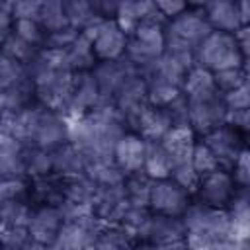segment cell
<instances>
[{
  "label": "cell",
  "instance_id": "1",
  "mask_svg": "<svg viewBox=\"0 0 250 250\" xmlns=\"http://www.w3.org/2000/svg\"><path fill=\"white\" fill-rule=\"evenodd\" d=\"M68 121V143H72L90 162L113 160V146L127 133L121 115L113 105H98L86 115L66 119Z\"/></svg>",
  "mask_w": 250,
  "mask_h": 250
},
{
  "label": "cell",
  "instance_id": "2",
  "mask_svg": "<svg viewBox=\"0 0 250 250\" xmlns=\"http://www.w3.org/2000/svg\"><path fill=\"white\" fill-rule=\"evenodd\" d=\"M25 72L33 86L35 102L64 115L74 78V72L66 62V53L57 49H39L25 66Z\"/></svg>",
  "mask_w": 250,
  "mask_h": 250
},
{
  "label": "cell",
  "instance_id": "3",
  "mask_svg": "<svg viewBox=\"0 0 250 250\" xmlns=\"http://www.w3.org/2000/svg\"><path fill=\"white\" fill-rule=\"evenodd\" d=\"M182 96L188 105V125L197 139L225 125L227 119L225 98L217 90L211 72L199 66H191L189 72L186 74Z\"/></svg>",
  "mask_w": 250,
  "mask_h": 250
},
{
  "label": "cell",
  "instance_id": "4",
  "mask_svg": "<svg viewBox=\"0 0 250 250\" xmlns=\"http://www.w3.org/2000/svg\"><path fill=\"white\" fill-rule=\"evenodd\" d=\"M182 221L186 227L184 242L188 250H215L223 244L234 242L227 209H213L191 199Z\"/></svg>",
  "mask_w": 250,
  "mask_h": 250
},
{
  "label": "cell",
  "instance_id": "5",
  "mask_svg": "<svg viewBox=\"0 0 250 250\" xmlns=\"http://www.w3.org/2000/svg\"><path fill=\"white\" fill-rule=\"evenodd\" d=\"M164 31V51L195 57V51L211 33V27L203 16L201 4H189L180 16L168 20L162 25Z\"/></svg>",
  "mask_w": 250,
  "mask_h": 250
},
{
  "label": "cell",
  "instance_id": "6",
  "mask_svg": "<svg viewBox=\"0 0 250 250\" xmlns=\"http://www.w3.org/2000/svg\"><path fill=\"white\" fill-rule=\"evenodd\" d=\"M193 66L213 74L227 68H248V59L242 55L234 33L211 31L195 51Z\"/></svg>",
  "mask_w": 250,
  "mask_h": 250
},
{
  "label": "cell",
  "instance_id": "7",
  "mask_svg": "<svg viewBox=\"0 0 250 250\" xmlns=\"http://www.w3.org/2000/svg\"><path fill=\"white\" fill-rule=\"evenodd\" d=\"M160 21H145L127 35L125 59L143 74L164 53V31Z\"/></svg>",
  "mask_w": 250,
  "mask_h": 250
},
{
  "label": "cell",
  "instance_id": "8",
  "mask_svg": "<svg viewBox=\"0 0 250 250\" xmlns=\"http://www.w3.org/2000/svg\"><path fill=\"white\" fill-rule=\"evenodd\" d=\"M88 35L92 43V51L98 62L102 61H117L125 57L127 33L117 25L115 20H102L90 29L82 31Z\"/></svg>",
  "mask_w": 250,
  "mask_h": 250
},
{
  "label": "cell",
  "instance_id": "9",
  "mask_svg": "<svg viewBox=\"0 0 250 250\" xmlns=\"http://www.w3.org/2000/svg\"><path fill=\"white\" fill-rule=\"evenodd\" d=\"M236 186L230 178V172L227 170H215L209 174L199 176V182L195 186V191L191 195L193 201L213 207V209H229L236 195Z\"/></svg>",
  "mask_w": 250,
  "mask_h": 250
},
{
  "label": "cell",
  "instance_id": "10",
  "mask_svg": "<svg viewBox=\"0 0 250 250\" xmlns=\"http://www.w3.org/2000/svg\"><path fill=\"white\" fill-rule=\"evenodd\" d=\"M191 203V193L176 184L172 178L152 180L150 195H148V209L156 215L166 217H182Z\"/></svg>",
  "mask_w": 250,
  "mask_h": 250
},
{
  "label": "cell",
  "instance_id": "11",
  "mask_svg": "<svg viewBox=\"0 0 250 250\" xmlns=\"http://www.w3.org/2000/svg\"><path fill=\"white\" fill-rule=\"evenodd\" d=\"M199 139L213 152V156L219 162V168L227 170V172L234 166V162L238 160L240 152L244 148H248L246 146V135L236 131V129H232V127H229V125H221V127L213 129L211 133H207V135H203Z\"/></svg>",
  "mask_w": 250,
  "mask_h": 250
},
{
  "label": "cell",
  "instance_id": "12",
  "mask_svg": "<svg viewBox=\"0 0 250 250\" xmlns=\"http://www.w3.org/2000/svg\"><path fill=\"white\" fill-rule=\"evenodd\" d=\"M104 225L96 217L66 221L57 238L49 244V250H94L96 238Z\"/></svg>",
  "mask_w": 250,
  "mask_h": 250
},
{
  "label": "cell",
  "instance_id": "13",
  "mask_svg": "<svg viewBox=\"0 0 250 250\" xmlns=\"http://www.w3.org/2000/svg\"><path fill=\"white\" fill-rule=\"evenodd\" d=\"M92 74L98 82L100 94H102V102L111 105L115 94L123 88V84L133 78L135 74H139V70L123 57L117 61H102L96 62V66L92 68Z\"/></svg>",
  "mask_w": 250,
  "mask_h": 250
},
{
  "label": "cell",
  "instance_id": "14",
  "mask_svg": "<svg viewBox=\"0 0 250 250\" xmlns=\"http://www.w3.org/2000/svg\"><path fill=\"white\" fill-rule=\"evenodd\" d=\"M98 105H104V102H102V94H100V88H98V82L92 70L76 72L72 78V90H70V98L64 109V117L74 119V117L86 115Z\"/></svg>",
  "mask_w": 250,
  "mask_h": 250
},
{
  "label": "cell",
  "instance_id": "15",
  "mask_svg": "<svg viewBox=\"0 0 250 250\" xmlns=\"http://www.w3.org/2000/svg\"><path fill=\"white\" fill-rule=\"evenodd\" d=\"M184 238H186V227L182 217H166L156 213H150V217L137 234V240L150 242L156 246L178 244L184 242Z\"/></svg>",
  "mask_w": 250,
  "mask_h": 250
},
{
  "label": "cell",
  "instance_id": "16",
  "mask_svg": "<svg viewBox=\"0 0 250 250\" xmlns=\"http://www.w3.org/2000/svg\"><path fill=\"white\" fill-rule=\"evenodd\" d=\"M62 225H64V219H62V213L59 207L39 205V207H33L29 221L25 225V230L33 240L49 246L57 238Z\"/></svg>",
  "mask_w": 250,
  "mask_h": 250
},
{
  "label": "cell",
  "instance_id": "17",
  "mask_svg": "<svg viewBox=\"0 0 250 250\" xmlns=\"http://www.w3.org/2000/svg\"><path fill=\"white\" fill-rule=\"evenodd\" d=\"M35 104L33 86L27 76L0 84V117H14Z\"/></svg>",
  "mask_w": 250,
  "mask_h": 250
},
{
  "label": "cell",
  "instance_id": "18",
  "mask_svg": "<svg viewBox=\"0 0 250 250\" xmlns=\"http://www.w3.org/2000/svg\"><path fill=\"white\" fill-rule=\"evenodd\" d=\"M203 16L211 27V31H221V33H236L240 27H244L238 2L232 0H215L201 4Z\"/></svg>",
  "mask_w": 250,
  "mask_h": 250
},
{
  "label": "cell",
  "instance_id": "19",
  "mask_svg": "<svg viewBox=\"0 0 250 250\" xmlns=\"http://www.w3.org/2000/svg\"><path fill=\"white\" fill-rule=\"evenodd\" d=\"M145 162V141L133 133L127 131L121 135V139L113 146V164L123 172V176L143 170Z\"/></svg>",
  "mask_w": 250,
  "mask_h": 250
},
{
  "label": "cell",
  "instance_id": "20",
  "mask_svg": "<svg viewBox=\"0 0 250 250\" xmlns=\"http://www.w3.org/2000/svg\"><path fill=\"white\" fill-rule=\"evenodd\" d=\"M27 195L33 207H39V205L59 207L64 197V176L51 172L39 178H29Z\"/></svg>",
  "mask_w": 250,
  "mask_h": 250
},
{
  "label": "cell",
  "instance_id": "21",
  "mask_svg": "<svg viewBox=\"0 0 250 250\" xmlns=\"http://www.w3.org/2000/svg\"><path fill=\"white\" fill-rule=\"evenodd\" d=\"M160 141L172 158V164H174L172 170L182 168V166H191V152H193V145L197 137L188 125L172 127Z\"/></svg>",
  "mask_w": 250,
  "mask_h": 250
},
{
  "label": "cell",
  "instance_id": "22",
  "mask_svg": "<svg viewBox=\"0 0 250 250\" xmlns=\"http://www.w3.org/2000/svg\"><path fill=\"white\" fill-rule=\"evenodd\" d=\"M115 21L127 35L137 25H141L145 21H160V23H164V20L158 14L154 2H119L117 14H115Z\"/></svg>",
  "mask_w": 250,
  "mask_h": 250
},
{
  "label": "cell",
  "instance_id": "23",
  "mask_svg": "<svg viewBox=\"0 0 250 250\" xmlns=\"http://www.w3.org/2000/svg\"><path fill=\"white\" fill-rule=\"evenodd\" d=\"M170 129H172V125H170L164 109L150 105V104H146L143 107V111L139 113V117L133 125V133H137L143 141H160Z\"/></svg>",
  "mask_w": 250,
  "mask_h": 250
},
{
  "label": "cell",
  "instance_id": "24",
  "mask_svg": "<svg viewBox=\"0 0 250 250\" xmlns=\"http://www.w3.org/2000/svg\"><path fill=\"white\" fill-rule=\"evenodd\" d=\"M172 158L166 152L162 141H145V162L143 172L150 180H164L172 174Z\"/></svg>",
  "mask_w": 250,
  "mask_h": 250
},
{
  "label": "cell",
  "instance_id": "25",
  "mask_svg": "<svg viewBox=\"0 0 250 250\" xmlns=\"http://www.w3.org/2000/svg\"><path fill=\"white\" fill-rule=\"evenodd\" d=\"M51 158H53V172L64 178L80 176L86 172V158L72 143H64L59 148H55L51 152Z\"/></svg>",
  "mask_w": 250,
  "mask_h": 250
},
{
  "label": "cell",
  "instance_id": "26",
  "mask_svg": "<svg viewBox=\"0 0 250 250\" xmlns=\"http://www.w3.org/2000/svg\"><path fill=\"white\" fill-rule=\"evenodd\" d=\"M62 8H64V16L68 21V27L76 29V31H86L92 25H96L98 21H102L98 18V14L92 8V2L86 0H62Z\"/></svg>",
  "mask_w": 250,
  "mask_h": 250
},
{
  "label": "cell",
  "instance_id": "27",
  "mask_svg": "<svg viewBox=\"0 0 250 250\" xmlns=\"http://www.w3.org/2000/svg\"><path fill=\"white\" fill-rule=\"evenodd\" d=\"M66 53V62H68V68L76 74V72H90L94 66H96V57H94V51H92V43L88 39V35L80 33L76 37V41L64 49Z\"/></svg>",
  "mask_w": 250,
  "mask_h": 250
},
{
  "label": "cell",
  "instance_id": "28",
  "mask_svg": "<svg viewBox=\"0 0 250 250\" xmlns=\"http://www.w3.org/2000/svg\"><path fill=\"white\" fill-rule=\"evenodd\" d=\"M150 186H152V180L143 170L133 172V174H127L125 180H123L125 195H127L129 203L135 205V207H148Z\"/></svg>",
  "mask_w": 250,
  "mask_h": 250
},
{
  "label": "cell",
  "instance_id": "29",
  "mask_svg": "<svg viewBox=\"0 0 250 250\" xmlns=\"http://www.w3.org/2000/svg\"><path fill=\"white\" fill-rule=\"evenodd\" d=\"M135 240L117 225H104L100 230L94 250H133Z\"/></svg>",
  "mask_w": 250,
  "mask_h": 250
},
{
  "label": "cell",
  "instance_id": "30",
  "mask_svg": "<svg viewBox=\"0 0 250 250\" xmlns=\"http://www.w3.org/2000/svg\"><path fill=\"white\" fill-rule=\"evenodd\" d=\"M37 21L41 23V27L47 33H53V31L68 27V21H66V16H64V8H62V0L41 2V10H39Z\"/></svg>",
  "mask_w": 250,
  "mask_h": 250
},
{
  "label": "cell",
  "instance_id": "31",
  "mask_svg": "<svg viewBox=\"0 0 250 250\" xmlns=\"http://www.w3.org/2000/svg\"><path fill=\"white\" fill-rule=\"evenodd\" d=\"M0 51L8 57V59H12V61H16V62H20L21 66H27L29 62H31V59L37 55V47H33V45H29V43H25L23 39H20L14 31H12V35L4 41V45L0 47Z\"/></svg>",
  "mask_w": 250,
  "mask_h": 250
},
{
  "label": "cell",
  "instance_id": "32",
  "mask_svg": "<svg viewBox=\"0 0 250 250\" xmlns=\"http://www.w3.org/2000/svg\"><path fill=\"white\" fill-rule=\"evenodd\" d=\"M51 172H53L51 152L27 146V154H25V174H27V178H39V176H45V174H51Z\"/></svg>",
  "mask_w": 250,
  "mask_h": 250
},
{
  "label": "cell",
  "instance_id": "33",
  "mask_svg": "<svg viewBox=\"0 0 250 250\" xmlns=\"http://www.w3.org/2000/svg\"><path fill=\"white\" fill-rule=\"evenodd\" d=\"M14 33L37 49H43L47 37V31L37 20H14Z\"/></svg>",
  "mask_w": 250,
  "mask_h": 250
},
{
  "label": "cell",
  "instance_id": "34",
  "mask_svg": "<svg viewBox=\"0 0 250 250\" xmlns=\"http://www.w3.org/2000/svg\"><path fill=\"white\" fill-rule=\"evenodd\" d=\"M213 82L217 90L225 96L248 82V68H227L221 72H213Z\"/></svg>",
  "mask_w": 250,
  "mask_h": 250
},
{
  "label": "cell",
  "instance_id": "35",
  "mask_svg": "<svg viewBox=\"0 0 250 250\" xmlns=\"http://www.w3.org/2000/svg\"><path fill=\"white\" fill-rule=\"evenodd\" d=\"M191 166L193 170L197 172V176H203V174H209V172H215V170H221L219 168V162L217 158L213 156V152L205 146V143L201 139L195 141L193 145V152H191Z\"/></svg>",
  "mask_w": 250,
  "mask_h": 250
},
{
  "label": "cell",
  "instance_id": "36",
  "mask_svg": "<svg viewBox=\"0 0 250 250\" xmlns=\"http://www.w3.org/2000/svg\"><path fill=\"white\" fill-rule=\"evenodd\" d=\"M230 178L234 182V186L238 189H248L250 184V166H248V148H244L238 156V160L234 162V166L229 170Z\"/></svg>",
  "mask_w": 250,
  "mask_h": 250
},
{
  "label": "cell",
  "instance_id": "37",
  "mask_svg": "<svg viewBox=\"0 0 250 250\" xmlns=\"http://www.w3.org/2000/svg\"><path fill=\"white\" fill-rule=\"evenodd\" d=\"M29 238L25 227H8L0 234V250H20Z\"/></svg>",
  "mask_w": 250,
  "mask_h": 250
},
{
  "label": "cell",
  "instance_id": "38",
  "mask_svg": "<svg viewBox=\"0 0 250 250\" xmlns=\"http://www.w3.org/2000/svg\"><path fill=\"white\" fill-rule=\"evenodd\" d=\"M223 98H225L227 111H230V109H248L250 107V86H248V82L242 84L240 88L225 94Z\"/></svg>",
  "mask_w": 250,
  "mask_h": 250
},
{
  "label": "cell",
  "instance_id": "39",
  "mask_svg": "<svg viewBox=\"0 0 250 250\" xmlns=\"http://www.w3.org/2000/svg\"><path fill=\"white\" fill-rule=\"evenodd\" d=\"M39 10H41V2H37V0L12 2V18L14 20H37Z\"/></svg>",
  "mask_w": 250,
  "mask_h": 250
},
{
  "label": "cell",
  "instance_id": "40",
  "mask_svg": "<svg viewBox=\"0 0 250 250\" xmlns=\"http://www.w3.org/2000/svg\"><path fill=\"white\" fill-rule=\"evenodd\" d=\"M14 31V18H12V2L0 4V47Z\"/></svg>",
  "mask_w": 250,
  "mask_h": 250
},
{
  "label": "cell",
  "instance_id": "41",
  "mask_svg": "<svg viewBox=\"0 0 250 250\" xmlns=\"http://www.w3.org/2000/svg\"><path fill=\"white\" fill-rule=\"evenodd\" d=\"M225 125L248 135V109H230V111H227Z\"/></svg>",
  "mask_w": 250,
  "mask_h": 250
},
{
  "label": "cell",
  "instance_id": "42",
  "mask_svg": "<svg viewBox=\"0 0 250 250\" xmlns=\"http://www.w3.org/2000/svg\"><path fill=\"white\" fill-rule=\"evenodd\" d=\"M154 4H156L158 14L162 16L164 23H166L168 20H174L176 16H180V14L189 6L188 2H154Z\"/></svg>",
  "mask_w": 250,
  "mask_h": 250
},
{
  "label": "cell",
  "instance_id": "43",
  "mask_svg": "<svg viewBox=\"0 0 250 250\" xmlns=\"http://www.w3.org/2000/svg\"><path fill=\"white\" fill-rule=\"evenodd\" d=\"M133 250H188V246H186V242H178V244H170V246H156L150 242L137 240L133 244Z\"/></svg>",
  "mask_w": 250,
  "mask_h": 250
},
{
  "label": "cell",
  "instance_id": "44",
  "mask_svg": "<svg viewBox=\"0 0 250 250\" xmlns=\"http://www.w3.org/2000/svg\"><path fill=\"white\" fill-rule=\"evenodd\" d=\"M234 37H236V43H238L242 55L248 59V55H250V31H248V25L240 27V29L234 33Z\"/></svg>",
  "mask_w": 250,
  "mask_h": 250
},
{
  "label": "cell",
  "instance_id": "45",
  "mask_svg": "<svg viewBox=\"0 0 250 250\" xmlns=\"http://www.w3.org/2000/svg\"><path fill=\"white\" fill-rule=\"evenodd\" d=\"M20 250H49V246H45V244H41V242H37V240H33L31 236L23 242V246L20 248Z\"/></svg>",
  "mask_w": 250,
  "mask_h": 250
},
{
  "label": "cell",
  "instance_id": "46",
  "mask_svg": "<svg viewBox=\"0 0 250 250\" xmlns=\"http://www.w3.org/2000/svg\"><path fill=\"white\" fill-rule=\"evenodd\" d=\"M232 250H250V242H248V238H244V240H234Z\"/></svg>",
  "mask_w": 250,
  "mask_h": 250
},
{
  "label": "cell",
  "instance_id": "47",
  "mask_svg": "<svg viewBox=\"0 0 250 250\" xmlns=\"http://www.w3.org/2000/svg\"><path fill=\"white\" fill-rule=\"evenodd\" d=\"M232 246H234V242H229V244H223V246H219L215 250H232Z\"/></svg>",
  "mask_w": 250,
  "mask_h": 250
},
{
  "label": "cell",
  "instance_id": "48",
  "mask_svg": "<svg viewBox=\"0 0 250 250\" xmlns=\"http://www.w3.org/2000/svg\"><path fill=\"white\" fill-rule=\"evenodd\" d=\"M4 230H6V227H4V223H2V221H0V234H2V232H4Z\"/></svg>",
  "mask_w": 250,
  "mask_h": 250
}]
</instances>
